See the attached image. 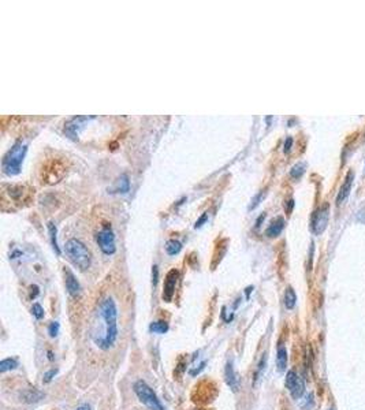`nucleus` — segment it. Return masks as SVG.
<instances>
[{
  "mask_svg": "<svg viewBox=\"0 0 365 410\" xmlns=\"http://www.w3.org/2000/svg\"><path fill=\"white\" fill-rule=\"evenodd\" d=\"M99 315L103 322V329L99 335H96L92 339L100 349L108 350L115 344V340L118 338V324H116L118 309L112 298H105L101 301Z\"/></svg>",
  "mask_w": 365,
  "mask_h": 410,
  "instance_id": "obj_1",
  "label": "nucleus"
},
{
  "mask_svg": "<svg viewBox=\"0 0 365 410\" xmlns=\"http://www.w3.org/2000/svg\"><path fill=\"white\" fill-rule=\"evenodd\" d=\"M28 152V144L23 141V140H18L11 149L6 153V156L3 158L1 165H3V171L7 175H17L21 171V165H22L25 155Z\"/></svg>",
  "mask_w": 365,
  "mask_h": 410,
  "instance_id": "obj_2",
  "label": "nucleus"
},
{
  "mask_svg": "<svg viewBox=\"0 0 365 410\" xmlns=\"http://www.w3.org/2000/svg\"><path fill=\"white\" fill-rule=\"evenodd\" d=\"M65 250H66L67 257L72 260L73 264L77 265L81 271H85V269H88V268L90 267V261H92L90 251L88 250V247L83 245L81 241H67L66 246H65Z\"/></svg>",
  "mask_w": 365,
  "mask_h": 410,
  "instance_id": "obj_3",
  "label": "nucleus"
},
{
  "mask_svg": "<svg viewBox=\"0 0 365 410\" xmlns=\"http://www.w3.org/2000/svg\"><path fill=\"white\" fill-rule=\"evenodd\" d=\"M134 393L139 397L140 401L146 408H149L150 410H164L163 409V405H161V402L157 398L155 391L146 383L143 382V380H139V382L134 383Z\"/></svg>",
  "mask_w": 365,
  "mask_h": 410,
  "instance_id": "obj_4",
  "label": "nucleus"
},
{
  "mask_svg": "<svg viewBox=\"0 0 365 410\" xmlns=\"http://www.w3.org/2000/svg\"><path fill=\"white\" fill-rule=\"evenodd\" d=\"M96 241H97L103 253H105V254H114L115 253V235H114V231L111 229L110 224H105L104 227L100 230L97 235H96Z\"/></svg>",
  "mask_w": 365,
  "mask_h": 410,
  "instance_id": "obj_5",
  "label": "nucleus"
},
{
  "mask_svg": "<svg viewBox=\"0 0 365 410\" xmlns=\"http://www.w3.org/2000/svg\"><path fill=\"white\" fill-rule=\"evenodd\" d=\"M94 119V116H74L70 120H67L65 125V134L70 140H78V134L82 130L85 123H88L89 120Z\"/></svg>",
  "mask_w": 365,
  "mask_h": 410,
  "instance_id": "obj_6",
  "label": "nucleus"
},
{
  "mask_svg": "<svg viewBox=\"0 0 365 410\" xmlns=\"http://www.w3.org/2000/svg\"><path fill=\"white\" fill-rule=\"evenodd\" d=\"M285 384H286V388H288L292 397L294 399H299L302 395H304L305 391V384L304 380L295 373L294 371H289L288 375H286V380H285Z\"/></svg>",
  "mask_w": 365,
  "mask_h": 410,
  "instance_id": "obj_7",
  "label": "nucleus"
},
{
  "mask_svg": "<svg viewBox=\"0 0 365 410\" xmlns=\"http://www.w3.org/2000/svg\"><path fill=\"white\" fill-rule=\"evenodd\" d=\"M327 223H328V205H324L320 209H317L313 215V219H312V230L315 234H321L327 227Z\"/></svg>",
  "mask_w": 365,
  "mask_h": 410,
  "instance_id": "obj_8",
  "label": "nucleus"
},
{
  "mask_svg": "<svg viewBox=\"0 0 365 410\" xmlns=\"http://www.w3.org/2000/svg\"><path fill=\"white\" fill-rule=\"evenodd\" d=\"M179 272L177 269H171L167 273L166 280H164V290H163V300L166 302H171L174 293H175V286H177Z\"/></svg>",
  "mask_w": 365,
  "mask_h": 410,
  "instance_id": "obj_9",
  "label": "nucleus"
},
{
  "mask_svg": "<svg viewBox=\"0 0 365 410\" xmlns=\"http://www.w3.org/2000/svg\"><path fill=\"white\" fill-rule=\"evenodd\" d=\"M65 282H66V289L69 291V294L73 297H77L81 291V286L77 278L74 276V273L70 271V268L65 267Z\"/></svg>",
  "mask_w": 365,
  "mask_h": 410,
  "instance_id": "obj_10",
  "label": "nucleus"
},
{
  "mask_svg": "<svg viewBox=\"0 0 365 410\" xmlns=\"http://www.w3.org/2000/svg\"><path fill=\"white\" fill-rule=\"evenodd\" d=\"M224 376H226L227 386L231 388L234 393H237L238 390H239V377H238V375L235 373L232 361H228V362H227Z\"/></svg>",
  "mask_w": 365,
  "mask_h": 410,
  "instance_id": "obj_11",
  "label": "nucleus"
},
{
  "mask_svg": "<svg viewBox=\"0 0 365 410\" xmlns=\"http://www.w3.org/2000/svg\"><path fill=\"white\" fill-rule=\"evenodd\" d=\"M353 178H354L353 171H349L348 175H346V179H345V183H343L342 187H341L339 194H338V197H337L338 205H339V204H342V202L348 198L349 193H350V189H352V183H353Z\"/></svg>",
  "mask_w": 365,
  "mask_h": 410,
  "instance_id": "obj_12",
  "label": "nucleus"
},
{
  "mask_svg": "<svg viewBox=\"0 0 365 410\" xmlns=\"http://www.w3.org/2000/svg\"><path fill=\"white\" fill-rule=\"evenodd\" d=\"M129 189H130V180H129L128 175L123 174L116 179L115 185L108 189V191L110 193H128Z\"/></svg>",
  "mask_w": 365,
  "mask_h": 410,
  "instance_id": "obj_13",
  "label": "nucleus"
},
{
  "mask_svg": "<svg viewBox=\"0 0 365 410\" xmlns=\"http://www.w3.org/2000/svg\"><path fill=\"white\" fill-rule=\"evenodd\" d=\"M283 227H285V219L277 218L275 220H272V223L268 226V229L266 230L267 237H278V235L282 233Z\"/></svg>",
  "mask_w": 365,
  "mask_h": 410,
  "instance_id": "obj_14",
  "label": "nucleus"
},
{
  "mask_svg": "<svg viewBox=\"0 0 365 410\" xmlns=\"http://www.w3.org/2000/svg\"><path fill=\"white\" fill-rule=\"evenodd\" d=\"M277 366L279 372H283L288 366V350L282 343L278 346L277 350Z\"/></svg>",
  "mask_w": 365,
  "mask_h": 410,
  "instance_id": "obj_15",
  "label": "nucleus"
},
{
  "mask_svg": "<svg viewBox=\"0 0 365 410\" xmlns=\"http://www.w3.org/2000/svg\"><path fill=\"white\" fill-rule=\"evenodd\" d=\"M44 395L43 393H40L37 390H26L25 393L22 394V398L25 402H29V404H33V402H39L40 399L43 398Z\"/></svg>",
  "mask_w": 365,
  "mask_h": 410,
  "instance_id": "obj_16",
  "label": "nucleus"
},
{
  "mask_svg": "<svg viewBox=\"0 0 365 410\" xmlns=\"http://www.w3.org/2000/svg\"><path fill=\"white\" fill-rule=\"evenodd\" d=\"M182 249V244L177 240H170L166 244V251L170 256H175Z\"/></svg>",
  "mask_w": 365,
  "mask_h": 410,
  "instance_id": "obj_17",
  "label": "nucleus"
},
{
  "mask_svg": "<svg viewBox=\"0 0 365 410\" xmlns=\"http://www.w3.org/2000/svg\"><path fill=\"white\" fill-rule=\"evenodd\" d=\"M295 302H297V295L292 287H288L286 293H285V305L288 309H293L295 306Z\"/></svg>",
  "mask_w": 365,
  "mask_h": 410,
  "instance_id": "obj_18",
  "label": "nucleus"
},
{
  "mask_svg": "<svg viewBox=\"0 0 365 410\" xmlns=\"http://www.w3.org/2000/svg\"><path fill=\"white\" fill-rule=\"evenodd\" d=\"M48 230H50L52 247H54V250L56 251V254H61V249H59V245H58V238H56V234H58L56 226L54 223H48Z\"/></svg>",
  "mask_w": 365,
  "mask_h": 410,
  "instance_id": "obj_19",
  "label": "nucleus"
},
{
  "mask_svg": "<svg viewBox=\"0 0 365 410\" xmlns=\"http://www.w3.org/2000/svg\"><path fill=\"white\" fill-rule=\"evenodd\" d=\"M150 332L153 333H166L168 331V323L167 322H155L149 326Z\"/></svg>",
  "mask_w": 365,
  "mask_h": 410,
  "instance_id": "obj_20",
  "label": "nucleus"
},
{
  "mask_svg": "<svg viewBox=\"0 0 365 410\" xmlns=\"http://www.w3.org/2000/svg\"><path fill=\"white\" fill-rule=\"evenodd\" d=\"M18 366V361L14 360V358H6L0 362V372L4 373L7 371H11V369H15Z\"/></svg>",
  "mask_w": 365,
  "mask_h": 410,
  "instance_id": "obj_21",
  "label": "nucleus"
},
{
  "mask_svg": "<svg viewBox=\"0 0 365 410\" xmlns=\"http://www.w3.org/2000/svg\"><path fill=\"white\" fill-rule=\"evenodd\" d=\"M32 313H33V316L37 320H41L44 317V309H43V306L40 305V304H34L33 308H32Z\"/></svg>",
  "mask_w": 365,
  "mask_h": 410,
  "instance_id": "obj_22",
  "label": "nucleus"
},
{
  "mask_svg": "<svg viewBox=\"0 0 365 410\" xmlns=\"http://www.w3.org/2000/svg\"><path fill=\"white\" fill-rule=\"evenodd\" d=\"M304 164H295L293 168H292V171H290V174H292L293 178H299L301 175L304 174Z\"/></svg>",
  "mask_w": 365,
  "mask_h": 410,
  "instance_id": "obj_23",
  "label": "nucleus"
},
{
  "mask_svg": "<svg viewBox=\"0 0 365 410\" xmlns=\"http://www.w3.org/2000/svg\"><path fill=\"white\" fill-rule=\"evenodd\" d=\"M58 332H59V323L52 322L50 324V327H48V333H50L51 338H55Z\"/></svg>",
  "mask_w": 365,
  "mask_h": 410,
  "instance_id": "obj_24",
  "label": "nucleus"
},
{
  "mask_svg": "<svg viewBox=\"0 0 365 410\" xmlns=\"http://www.w3.org/2000/svg\"><path fill=\"white\" fill-rule=\"evenodd\" d=\"M264 196H266V191H260V193H259V194H257V196H256L255 198L252 200V204H250L249 209H253V208L257 207V205L260 204V200H261V198H263V197H264Z\"/></svg>",
  "mask_w": 365,
  "mask_h": 410,
  "instance_id": "obj_25",
  "label": "nucleus"
},
{
  "mask_svg": "<svg viewBox=\"0 0 365 410\" xmlns=\"http://www.w3.org/2000/svg\"><path fill=\"white\" fill-rule=\"evenodd\" d=\"M159 269H157V267L156 265H153V268H152V283H153V287H156V284H157V280H159Z\"/></svg>",
  "mask_w": 365,
  "mask_h": 410,
  "instance_id": "obj_26",
  "label": "nucleus"
},
{
  "mask_svg": "<svg viewBox=\"0 0 365 410\" xmlns=\"http://www.w3.org/2000/svg\"><path fill=\"white\" fill-rule=\"evenodd\" d=\"M266 357H264V358H263V360L260 361V364H259V368H257V372H256V380H257V379H260V375H261V372L264 371V365H266Z\"/></svg>",
  "mask_w": 365,
  "mask_h": 410,
  "instance_id": "obj_27",
  "label": "nucleus"
},
{
  "mask_svg": "<svg viewBox=\"0 0 365 410\" xmlns=\"http://www.w3.org/2000/svg\"><path fill=\"white\" fill-rule=\"evenodd\" d=\"M56 369H51V371H48L47 373L44 375V383H50L54 377H55L56 375Z\"/></svg>",
  "mask_w": 365,
  "mask_h": 410,
  "instance_id": "obj_28",
  "label": "nucleus"
},
{
  "mask_svg": "<svg viewBox=\"0 0 365 410\" xmlns=\"http://www.w3.org/2000/svg\"><path fill=\"white\" fill-rule=\"evenodd\" d=\"M207 219H208V213H204V215H203V216H201V218H200L199 220L196 222L194 227H196V229H200V227H201V226L205 223V220H207Z\"/></svg>",
  "mask_w": 365,
  "mask_h": 410,
  "instance_id": "obj_29",
  "label": "nucleus"
},
{
  "mask_svg": "<svg viewBox=\"0 0 365 410\" xmlns=\"http://www.w3.org/2000/svg\"><path fill=\"white\" fill-rule=\"evenodd\" d=\"M292 145H293V138H292V137H288V138H286V141H285V145H283L285 152H289V151H290V148H292Z\"/></svg>",
  "mask_w": 365,
  "mask_h": 410,
  "instance_id": "obj_30",
  "label": "nucleus"
},
{
  "mask_svg": "<svg viewBox=\"0 0 365 410\" xmlns=\"http://www.w3.org/2000/svg\"><path fill=\"white\" fill-rule=\"evenodd\" d=\"M30 290H32L30 297H32V298H36V295L39 294V287H37V286H30Z\"/></svg>",
  "mask_w": 365,
  "mask_h": 410,
  "instance_id": "obj_31",
  "label": "nucleus"
},
{
  "mask_svg": "<svg viewBox=\"0 0 365 410\" xmlns=\"http://www.w3.org/2000/svg\"><path fill=\"white\" fill-rule=\"evenodd\" d=\"M264 219H266V213H263V215H260V216H259V219H257V222H256V227H257V229L260 227V226H261V222H263Z\"/></svg>",
  "mask_w": 365,
  "mask_h": 410,
  "instance_id": "obj_32",
  "label": "nucleus"
},
{
  "mask_svg": "<svg viewBox=\"0 0 365 410\" xmlns=\"http://www.w3.org/2000/svg\"><path fill=\"white\" fill-rule=\"evenodd\" d=\"M77 410H92V408H90L88 404H83L81 405V406H78Z\"/></svg>",
  "mask_w": 365,
  "mask_h": 410,
  "instance_id": "obj_33",
  "label": "nucleus"
},
{
  "mask_svg": "<svg viewBox=\"0 0 365 410\" xmlns=\"http://www.w3.org/2000/svg\"><path fill=\"white\" fill-rule=\"evenodd\" d=\"M293 207H294V200H290V201H289L288 212H292V209H293Z\"/></svg>",
  "mask_w": 365,
  "mask_h": 410,
  "instance_id": "obj_34",
  "label": "nucleus"
},
{
  "mask_svg": "<svg viewBox=\"0 0 365 410\" xmlns=\"http://www.w3.org/2000/svg\"><path fill=\"white\" fill-rule=\"evenodd\" d=\"M328 410H335V409H334V408H331V409H328Z\"/></svg>",
  "mask_w": 365,
  "mask_h": 410,
  "instance_id": "obj_35",
  "label": "nucleus"
}]
</instances>
